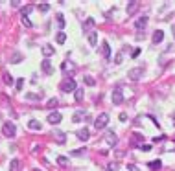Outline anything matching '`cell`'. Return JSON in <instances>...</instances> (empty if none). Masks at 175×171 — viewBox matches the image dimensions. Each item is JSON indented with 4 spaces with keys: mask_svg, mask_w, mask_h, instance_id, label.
<instances>
[{
    "mask_svg": "<svg viewBox=\"0 0 175 171\" xmlns=\"http://www.w3.org/2000/svg\"><path fill=\"white\" fill-rule=\"evenodd\" d=\"M140 149H142L144 153H148V151H151V146H148V144H146V146H140Z\"/></svg>",
    "mask_w": 175,
    "mask_h": 171,
    "instance_id": "obj_37",
    "label": "cell"
},
{
    "mask_svg": "<svg viewBox=\"0 0 175 171\" xmlns=\"http://www.w3.org/2000/svg\"><path fill=\"white\" fill-rule=\"evenodd\" d=\"M96 42H98V33L96 31H90L89 33V44L90 46H96Z\"/></svg>",
    "mask_w": 175,
    "mask_h": 171,
    "instance_id": "obj_18",
    "label": "cell"
},
{
    "mask_svg": "<svg viewBox=\"0 0 175 171\" xmlns=\"http://www.w3.org/2000/svg\"><path fill=\"white\" fill-rule=\"evenodd\" d=\"M41 68H42V72H44V74H48V76H50V74H54V68H52V64H50V61H48V59H44V61L41 63Z\"/></svg>",
    "mask_w": 175,
    "mask_h": 171,
    "instance_id": "obj_9",
    "label": "cell"
},
{
    "mask_svg": "<svg viewBox=\"0 0 175 171\" xmlns=\"http://www.w3.org/2000/svg\"><path fill=\"white\" fill-rule=\"evenodd\" d=\"M172 33H173V37H175V24L172 26Z\"/></svg>",
    "mask_w": 175,
    "mask_h": 171,
    "instance_id": "obj_43",
    "label": "cell"
},
{
    "mask_svg": "<svg viewBox=\"0 0 175 171\" xmlns=\"http://www.w3.org/2000/svg\"><path fill=\"white\" fill-rule=\"evenodd\" d=\"M148 166H149V169H151V171H157V169H161V168H162V162H161V160H153V162H149Z\"/></svg>",
    "mask_w": 175,
    "mask_h": 171,
    "instance_id": "obj_19",
    "label": "cell"
},
{
    "mask_svg": "<svg viewBox=\"0 0 175 171\" xmlns=\"http://www.w3.org/2000/svg\"><path fill=\"white\" fill-rule=\"evenodd\" d=\"M162 140H164V136H157V138H153L155 144H157V142H162Z\"/></svg>",
    "mask_w": 175,
    "mask_h": 171,
    "instance_id": "obj_42",
    "label": "cell"
},
{
    "mask_svg": "<svg viewBox=\"0 0 175 171\" xmlns=\"http://www.w3.org/2000/svg\"><path fill=\"white\" fill-rule=\"evenodd\" d=\"M137 9H138V2H137V0L129 2V6H127V13H129V15H133V13H135Z\"/></svg>",
    "mask_w": 175,
    "mask_h": 171,
    "instance_id": "obj_17",
    "label": "cell"
},
{
    "mask_svg": "<svg viewBox=\"0 0 175 171\" xmlns=\"http://www.w3.org/2000/svg\"><path fill=\"white\" fill-rule=\"evenodd\" d=\"M57 103H59V101H57V98H52V99L48 101V109H55V107H57Z\"/></svg>",
    "mask_w": 175,
    "mask_h": 171,
    "instance_id": "obj_27",
    "label": "cell"
},
{
    "mask_svg": "<svg viewBox=\"0 0 175 171\" xmlns=\"http://www.w3.org/2000/svg\"><path fill=\"white\" fill-rule=\"evenodd\" d=\"M28 127H30L31 131H41V129H42L41 122H37V120H31V122H28Z\"/></svg>",
    "mask_w": 175,
    "mask_h": 171,
    "instance_id": "obj_16",
    "label": "cell"
},
{
    "mask_svg": "<svg viewBox=\"0 0 175 171\" xmlns=\"http://www.w3.org/2000/svg\"><path fill=\"white\" fill-rule=\"evenodd\" d=\"M101 55H103L105 59H109V57H111V48H109V42H107V41H103V42H101Z\"/></svg>",
    "mask_w": 175,
    "mask_h": 171,
    "instance_id": "obj_11",
    "label": "cell"
},
{
    "mask_svg": "<svg viewBox=\"0 0 175 171\" xmlns=\"http://www.w3.org/2000/svg\"><path fill=\"white\" fill-rule=\"evenodd\" d=\"M83 118H85V120H89V114H87V112H81V111H79V112H76V114L72 116V122H74V123H79Z\"/></svg>",
    "mask_w": 175,
    "mask_h": 171,
    "instance_id": "obj_12",
    "label": "cell"
},
{
    "mask_svg": "<svg viewBox=\"0 0 175 171\" xmlns=\"http://www.w3.org/2000/svg\"><path fill=\"white\" fill-rule=\"evenodd\" d=\"M114 63H116V64H120V63H122V52H118V53H116V57H114Z\"/></svg>",
    "mask_w": 175,
    "mask_h": 171,
    "instance_id": "obj_34",
    "label": "cell"
},
{
    "mask_svg": "<svg viewBox=\"0 0 175 171\" xmlns=\"http://www.w3.org/2000/svg\"><path fill=\"white\" fill-rule=\"evenodd\" d=\"M18 169H20V162L17 158H13L11 164H9V171H18Z\"/></svg>",
    "mask_w": 175,
    "mask_h": 171,
    "instance_id": "obj_20",
    "label": "cell"
},
{
    "mask_svg": "<svg viewBox=\"0 0 175 171\" xmlns=\"http://www.w3.org/2000/svg\"><path fill=\"white\" fill-rule=\"evenodd\" d=\"M146 24H148V17H140V18H137L135 28H137V29H144V28H146Z\"/></svg>",
    "mask_w": 175,
    "mask_h": 171,
    "instance_id": "obj_13",
    "label": "cell"
},
{
    "mask_svg": "<svg viewBox=\"0 0 175 171\" xmlns=\"http://www.w3.org/2000/svg\"><path fill=\"white\" fill-rule=\"evenodd\" d=\"M22 59V55L20 53H13V57H11V63H18Z\"/></svg>",
    "mask_w": 175,
    "mask_h": 171,
    "instance_id": "obj_32",
    "label": "cell"
},
{
    "mask_svg": "<svg viewBox=\"0 0 175 171\" xmlns=\"http://www.w3.org/2000/svg\"><path fill=\"white\" fill-rule=\"evenodd\" d=\"M57 24H59V28H63V26H65V17H63L61 13H57Z\"/></svg>",
    "mask_w": 175,
    "mask_h": 171,
    "instance_id": "obj_29",
    "label": "cell"
},
{
    "mask_svg": "<svg viewBox=\"0 0 175 171\" xmlns=\"http://www.w3.org/2000/svg\"><path fill=\"white\" fill-rule=\"evenodd\" d=\"M55 53V50H54V46L52 44H46V46H42V55L48 59V57H52Z\"/></svg>",
    "mask_w": 175,
    "mask_h": 171,
    "instance_id": "obj_10",
    "label": "cell"
},
{
    "mask_svg": "<svg viewBox=\"0 0 175 171\" xmlns=\"http://www.w3.org/2000/svg\"><path fill=\"white\" fill-rule=\"evenodd\" d=\"M57 164L59 166H68V158L66 157H57Z\"/></svg>",
    "mask_w": 175,
    "mask_h": 171,
    "instance_id": "obj_26",
    "label": "cell"
},
{
    "mask_svg": "<svg viewBox=\"0 0 175 171\" xmlns=\"http://www.w3.org/2000/svg\"><path fill=\"white\" fill-rule=\"evenodd\" d=\"M4 81H6L7 85H11V83H13V77H11L9 74H6V76H4Z\"/></svg>",
    "mask_w": 175,
    "mask_h": 171,
    "instance_id": "obj_35",
    "label": "cell"
},
{
    "mask_svg": "<svg viewBox=\"0 0 175 171\" xmlns=\"http://www.w3.org/2000/svg\"><path fill=\"white\" fill-rule=\"evenodd\" d=\"M105 142L113 147V146H116L118 144V136H116V133L114 131H107V134H105Z\"/></svg>",
    "mask_w": 175,
    "mask_h": 171,
    "instance_id": "obj_6",
    "label": "cell"
},
{
    "mask_svg": "<svg viewBox=\"0 0 175 171\" xmlns=\"http://www.w3.org/2000/svg\"><path fill=\"white\" fill-rule=\"evenodd\" d=\"M142 76H144V68H142V66H138V68H133V70H129V74H127V77H129L131 81H138Z\"/></svg>",
    "mask_w": 175,
    "mask_h": 171,
    "instance_id": "obj_3",
    "label": "cell"
},
{
    "mask_svg": "<svg viewBox=\"0 0 175 171\" xmlns=\"http://www.w3.org/2000/svg\"><path fill=\"white\" fill-rule=\"evenodd\" d=\"M120 120H122V122H125V120H127V114H125V112H122V114H120Z\"/></svg>",
    "mask_w": 175,
    "mask_h": 171,
    "instance_id": "obj_41",
    "label": "cell"
},
{
    "mask_svg": "<svg viewBox=\"0 0 175 171\" xmlns=\"http://www.w3.org/2000/svg\"><path fill=\"white\" fill-rule=\"evenodd\" d=\"M48 9H50V4H48V2H41V4H39V11H42V13H46Z\"/></svg>",
    "mask_w": 175,
    "mask_h": 171,
    "instance_id": "obj_24",
    "label": "cell"
},
{
    "mask_svg": "<svg viewBox=\"0 0 175 171\" xmlns=\"http://www.w3.org/2000/svg\"><path fill=\"white\" fill-rule=\"evenodd\" d=\"M22 24H24L26 28H31V20H30L28 17H22Z\"/></svg>",
    "mask_w": 175,
    "mask_h": 171,
    "instance_id": "obj_31",
    "label": "cell"
},
{
    "mask_svg": "<svg viewBox=\"0 0 175 171\" xmlns=\"http://www.w3.org/2000/svg\"><path fill=\"white\" fill-rule=\"evenodd\" d=\"M89 136H90V133H89V129H87V127L78 131V138H79V140H83V142H85V140H89Z\"/></svg>",
    "mask_w": 175,
    "mask_h": 171,
    "instance_id": "obj_15",
    "label": "cell"
},
{
    "mask_svg": "<svg viewBox=\"0 0 175 171\" xmlns=\"http://www.w3.org/2000/svg\"><path fill=\"white\" fill-rule=\"evenodd\" d=\"M74 98H76V101L79 103V101H83V90L81 88H78L76 92H74Z\"/></svg>",
    "mask_w": 175,
    "mask_h": 171,
    "instance_id": "obj_23",
    "label": "cell"
},
{
    "mask_svg": "<svg viewBox=\"0 0 175 171\" xmlns=\"http://www.w3.org/2000/svg\"><path fill=\"white\" fill-rule=\"evenodd\" d=\"M11 6H13V7H18V6H20V2H18V0H13V2H11Z\"/></svg>",
    "mask_w": 175,
    "mask_h": 171,
    "instance_id": "obj_40",
    "label": "cell"
},
{
    "mask_svg": "<svg viewBox=\"0 0 175 171\" xmlns=\"http://www.w3.org/2000/svg\"><path fill=\"white\" fill-rule=\"evenodd\" d=\"M61 120H63V116H61V112H50L48 114V123H52V125H57V123H61Z\"/></svg>",
    "mask_w": 175,
    "mask_h": 171,
    "instance_id": "obj_5",
    "label": "cell"
},
{
    "mask_svg": "<svg viewBox=\"0 0 175 171\" xmlns=\"http://www.w3.org/2000/svg\"><path fill=\"white\" fill-rule=\"evenodd\" d=\"M87 153V149H76V151H72V157H83Z\"/></svg>",
    "mask_w": 175,
    "mask_h": 171,
    "instance_id": "obj_28",
    "label": "cell"
},
{
    "mask_svg": "<svg viewBox=\"0 0 175 171\" xmlns=\"http://www.w3.org/2000/svg\"><path fill=\"white\" fill-rule=\"evenodd\" d=\"M83 81H85V83H87L89 87H94V85H96V81H94V79H92L90 76H85V77H83Z\"/></svg>",
    "mask_w": 175,
    "mask_h": 171,
    "instance_id": "obj_25",
    "label": "cell"
},
{
    "mask_svg": "<svg viewBox=\"0 0 175 171\" xmlns=\"http://www.w3.org/2000/svg\"><path fill=\"white\" fill-rule=\"evenodd\" d=\"M131 146H135V147L144 146V136H142L140 133H135V134H133V138H131Z\"/></svg>",
    "mask_w": 175,
    "mask_h": 171,
    "instance_id": "obj_7",
    "label": "cell"
},
{
    "mask_svg": "<svg viewBox=\"0 0 175 171\" xmlns=\"http://www.w3.org/2000/svg\"><path fill=\"white\" fill-rule=\"evenodd\" d=\"M107 123H109V114H107V112H101V114H98V118H96V122H94V127L100 131V129H105Z\"/></svg>",
    "mask_w": 175,
    "mask_h": 171,
    "instance_id": "obj_2",
    "label": "cell"
},
{
    "mask_svg": "<svg viewBox=\"0 0 175 171\" xmlns=\"http://www.w3.org/2000/svg\"><path fill=\"white\" fill-rule=\"evenodd\" d=\"M162 39H164V31H162V29H157V31L153 33V42L159 44V42H162Z\"/></svg>",
    "mask_w": 175,
    "mask_h": 171,
    "instance_id": "obj_14",
    "label": "cell"
},
{
    "mask_svg": "<svg viewBox=\"0 0 175 171\" xmlns=\"http://www.w3.org/2000/svg\"><path fill=\"white\" fill-rule=\"evenodd\" d=\"M122 101H124L122 90H120V88H114V92H113V103H114V105H120Z\"/></svg>",
    "mask_w": 175,
    "mask_h": 171,
    "instance_id": "obj_8",
    "label": "cell"
},
{
    "mask_svg": "<svg viewBox=\"0 0 175 171\" xmlns=\"http://www.w3.org/2000/svg\"><path fill=\"white\" fill-rule=\"evenodd\" d=\"M55 41H57V44H65V41H66V33H65V31H59L57 37H55Z\"/></svg>",
    "mask_w": 175,
    "mask_h": 171,
    "instance_id": "obj_21",
    "label": "cell"
},
{
    "mask_svg": "<svg viewBox=\"0 0 175 171\" xmlns=\"http://www.w3.org/2000/svg\"><path fill=\"white\" fill-rule=\"evenodd\" d=\"M90 26H94V18H87V28H90Z\"/></svg>",
    "mask_w": 175,
    "mask_h": 171,
    "instance_id": "obj_39",
    "label": "cell"
},
{
    "mask_svg": "<svg viewBox=\"0 0 175 171\" xmlns=\"http://www.w3.org/2000/svg\"><path fill=\"white\" fill-rule=\"evenodd\" d=\"M116 169H118V164H116V162H113V164L107 166V171H116Z\"/></svg>",
    "mask_w": 175,
    "mask_h": 171,
    "instance_id": "obj_33",
    "label": "cell"
},
{
    "mask_svg": "<svg viewBox=\"0 0 175 171\" xmlns=\"http://www.w3.org/2000/svg\"><path fill=\"white\" fill-rule=\"evenodd\" d=\"M127 171H138V168H137L135 164H129V166H127Z\"/></svg>",
    "mask_w": 175,
    "mask_h": 171,
    "instance_id": "obj_38",
    "label": "cell"
},
{
    "mask_svg": "<svg viewBox=\"0 0 175 171\" xmlns=\"http://www.w3.org/2000/svg\"><path fill=\"white\" fill-rule=\"evenodd\" d=\"M22 85H24V79H22V77H20V79H18V81H17V90H18V92H20V90H22Z\"/></svg>",
    "mask_w": 175,
    "mask_h": 171,
    "instance_id": "obj_36",
    "label": "cell"
},
{
    "mask_svg": "<svg viewBox=\"0 0 175 171\" xmlns=\"http://www.w3.org/2000/svg\"><path fill=\"white\" fill-rule=\"evenodd\" d=\"M26 98H28V99H41V98H42V92H41V94H26Z\"/></svg>",
    "mask_w": 175,
    "mask_h": 171,
    "instance_id": "obj_30",
    "label": "cell"
},
{
    "mask_svg": "<svg viewBox=\"0 0 175 171\" xmlns=\"http://www.w3.org/2000/svg\"><path fill=\"white\" fill-rule=\"evenodd\" d=\"M54 136L57 138V142H59V144H65V140H66V138H65V133H61V131H55V133H54Z\"/></svg>",
    "mask_w": 175,
    "mask_h": 171,
    "instance_id": "obj_22",
    "label": "cell"
},
{
    "mask_svg": "<svg viewBox=\"0 0 175 171\" xmlns=\"http://www.w3.org/2000/svg\"><path fill=\"white\" fill-rule=\"evenodd\" d=\"M59 88H61V92H66V94H68V92H76V90H78V88H76V81H74L72 77H66V79L61 83V87H59Z\"/></svg>",
    "mask_w": 175,
    "mask_h": 171,
    "instance_id": "obj_1",
    "label": "cell"
},
{
    "mask_svg": "<svg viewBox=\"0 0 175 171\" xmlns=\"http://www.w3.org/2000/svg\"><path fill=\"white\" fill-rule=\"evenodd\" d=\"M2 133H4V136H7V138L15 136V125H13L11 122H6L4 127H2Z\"/></svg>",
    "mask_w": 175,
    "mask_h": 171,
    "instance_id": "obj_4",
    "label": "cell"
}]
</instances>
